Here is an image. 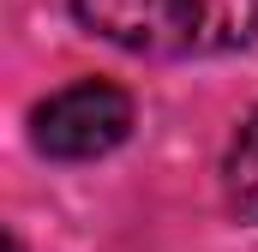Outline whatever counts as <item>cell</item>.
Here are the masks:
<instances>
[{
    "instance_id": "3",
    "label": "cell",
    "mask_w": 258,
    "mask_h": 252,
    "mask_svg": "<svg viewBox=\"0 0 258 252\" xmlns=\"http://www.w3.org/2000/svg\"><path fill=\"white\" fill-rule=\"evenodd\" d=\"M222 186L240 222H258V108L240 120L234 144H228V162H222Z\"/></svg>"
},
{
    "instance_id": "1",
    "label": "cell",
    "mask_w": 258,
    "mask_h": 252,
    "mask_svg": "<svg viewBox=\"0 0 258 252\" xmlns=\"http://www.w3.org/2000/svg\"><path fill=\"white\" fill-rule=\"evenodd\" d=\"M72 12L132 54H228L258 42V0H72Z\"/></svg>"
},
{
    "instance_id": "2",
    "label": "cell",
    "mask_w": 258,
    "mask_h": 252,
    "mask_svg": "<svg viewBox=\"0 0 258 252\" xmlns=\"http://www.w3.org/2000/svg\"><path fill=\"white\" fill-rule=\"evenodd\" d=\"M126 132H132V96L108 78H78L36 108V150L54 162L108 156Z\"/></svg>"
}]
</instances>
